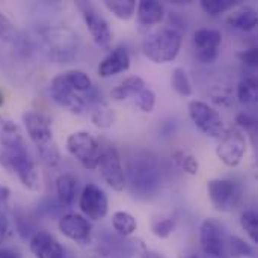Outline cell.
I'll list each match as a JSON object with an SVG mask.
<instances>
[{"label": "cell", "mask_w": 258, "mask_h": 258, "mask_svg": "<svg viewBox=\"0 0 258 258\" xmlns=\"http://www.w3.org/2000/svg\"><path fill=\"white\" fill-rule=\"evenodd\" d=\"M23 122L30 141L38 150L41 160L47 166H57L60 162V153L53 139L51 119L41 112L29 110L23 115Z\"/></svg>", "instance_id": "6da1fadb"}, {"label": "cell", "mask_w": 258, "mask_h": 258, "mask_svg": "<svg viewBox=\"0 0 258 258\" xmlns=\"http://www.w3.org/2000/svg\"><path fill=\"white\" fill-rule=\"evenodd\" d=\"M181 32L175 27H162L148 33L142 42L144 54L156 63L172 62L181 48Z\"/></svg>", "instance_id": "7a4b0ae2"}, {"label": "cell", "mask_w": 258, "mask_h": 258, "mask_svg": "<svg viewBox=\"0 0 258 258\" xmlns=\"http://www.w3.org/2000/svg\"><path fill=\"white\" fill-rule=\"evenodd\" d=\"M0 165L11 174H14L26 189H29L32 192L39 190V187H41L39 172L27 151V147L2 148L0 150Z\"/></svg>", "instance_id": "3957f363"}, {"label": "cell", "mask_w": 258, "mask_h": 258, "mask_svg": "<svg viewBox=\"0 0 258 258\" xmlns=\"http://www.w3.org/2000/svg\"><path fill=\"white\" fill-rule=\"evenodd\" d=\"M128 174L132 189L135 194H139V197H150L160 187V168L148 154L136 156L130 162Z\"/></svg>", "instance_id": "277c9868"}, {"label": "cell", "mask_w": 258, "mask_h": 258, "mask_svg": "<svg viewBox=\"0 0 258 258\" xmlns=\"http://www.w3.org/2000/svg\"><path fill=\"white\" fill-rule=\"evenodd\" d=\"M228 239L230 234L221 221L215 218L204 219L200 228V243L204 255L209 258H230Z\"/></svg>", "instance_id": "5b68a950"}, {"label": "cell", "mask_w": 258, "mask_h": 258, "mask_svg": "<svg viewBox=\"0 0 258 258\" xmlns=\"http://www.w3.org/2000/svg\"><path fill=\"white\" fill-rule=\"evenodd\" d=\"M68 153L86 169L94 171L98 166L101 147L88 132H76L67 139Z\"/></svg>", "instance_id": "8992f818"}, {"label": "cell", "mask_w": 258, "mask_h": 258, "mask_svg": "<svg viewBox=\"0 0 258 258\" xmlns=\"http://www.w3.org/2000/svg\"><path fill=\"white\" fill-rule=\"evenodd\" d=\"M207 194L213 207L219 212H233L242 201V187L228 178H215L207 184Z\"/></svg>", "instance_id": "52a82bcc"}, {"label": "cell", "mask_w": 258, "mask_h": 258, "mask_svg": "<svg viewBox=\"0 0 258 258\" xmlns=\"http://www.w3.org/2000/svg\"><path fill=\"white\" fill-rule=\"evenodd\" d=\"M189 116H190L192 122L200 128V132H203L206 136L221 139L227 130L221 113L215 107H212L209 103H204L200 100L190 101L189 103Z\"/></svg>", "instance_id": "ba28073f"}, {"label": "cell", "mask_w": 258, "mask_h": 258, "mask_svg": "<svg viewBox=\"0 0 258 258\" xmlns=\"http://www.w3.org/2000/svg\"><path fill=\"white\" fill-rule=\"evenodd\" d=\"M100 175L107 183L109 187H112L116 192L124 190L125 187V172L122 168L121 156L116 151V148L107 145L106 148H101V156L98 160Z\"/></svg>", "instance_id": "9c48e42d"}, {"label": "cell", "mask_w": 258, "mask_h": 258, "mask_svg": "<svg viewBox=\"0 0 258 258\" xmlns=\"http://www.w3.org/2000/svg\"><path fill=\"white\" fill-rule=\"evenodd\" d=\"M246 153V138L237 128L225 130L221 138V142L216 148V154L221 162L230 168L237 166Z\"/></svg>", "instance_id": "30bf717a"}, {"label": "cell", "mask_w": 258, "mask_h": 258, "mask_svg": "<svg viewBox=\"0 0 258 258\" xmlns=\"http://www.w3.org/2000/svg\"><path fill=\"white\" fill-rule=\"evenodd\" d=\"M79 207L86 219L91 221H101L106 218L109 212V201L103 189L97 184H88L83 187Z\"/></svg>", "instance_id": "8fae6325"}, {"label": "cell", "mask_w": 258, "mask_h": 258, "mask_svg": "<svg viewBox=\"0 0 258 258\" xmlns=\"http://www.w3.org/2000/svg\"><path fill=\"white\" fill-rule=\"evenodd\" d=\"M50 95L51 98L67 107L68 110H71L73 113H82L86 107V100L85 97L80 95V92L74 91L63 79L62 73L57 74L56 77H53L51 83H50Z\"/></svg>", "instance_id": "7c38bea8"}, {"label": "cell", "mask_w": 258, "mask_h": 258, "mask_svg": "<svg viewBox=\"0 0 258 258\" xmlns=\"http://www.w3.org/2000/svg\"><path fill=\"white\" fill-rule=\"evenodd\" d=\"M57 227H59V231L65 237H68L77 243H86L91 239L92 227L83 215L68 213L59 219Z\"/></svg>", "instance_id": "4fadbf2b"}, {"label": "cell", "mask_w": 258, "mask_h": 258, "mask_svg": "<svg viewBox=\"0 0 258 258\" xmlns=\"http://www.w3.org/2000/svg\"><path fill=\"white\" fill-rule=\"evenodd\" d=\"M29 248L36 258H67L63 246L47 231H36L30 239Z\"/></svg>", "instance_id": "5bb4252c"}, {"label": "cell", "mask_w": 258, "mask_h": 258, "mask_svg": "<svg viewBox=\"0 0 258 258\" xmlns=\"http://www.w3.org/2000/svg\"><path fill=\"white\" fill-rule=\"evenodd\" d=\"M83 20L86 23V27H88L94 42L101 48H107L112 42V30H110L107 21L91 6L83 9Z\"/></svg>", "instance_id": "9a60e30c"}, {"label": "cell", "mask_w": 258, "mask_h": 258, "mask_svg": "<svg viewBox=\"0 0 258 258\" xmlns=\"http://www.w3.org/2000/svg\"><path fill=\"white\" fill-rule=\"evenodd\" d=\"M130 54L124 47H116L107 53V56L103 57V60L98 63V76L103 79L116 76L119 73H124L130 68Z\"/></svg>", "instance_id": "2e32d148"}, {"label": "cell", "mask_w": 258, "mask_h": 258, "mask_svg": "<svg viewBox=\"0 0 258 258\" xmlns=\"http://www.w3.org/2000/svg\"><path fill=\"white\" fill-rule=\"evenodd\" d=\"M138 23L144 27H151L159 24L165 17V9L160 2L156 0H142L136 6Z\"/></svg>", "instance_id": "e0dca14e"}, {"label": "cell", "mask_w": 258, "mask_h": 258, "mask_svg": "<svg viewBox=\"0 0 258 258\" xmlns=\"http://www.w3.org/2000/svg\"><path fill=\"white\" fill-rule=\"evenodd\" d=\"M0 145L2 148H21L26 147L20 127L0 115Z\"/></svg>", "instance_id": "ac0fdd59"}, {"label": "cell", "mask_w": 258, "mask_h": 258, "mask_svg": "<svg viewBox=\"0 0 258 258\" xmlns=\"http://www.w3.org/2000/svg\"><path fill=\"white\" fill-rule=\"evenodd\" d=\"M227 23L237 29V30H243V32H249L252 29L257 27L258 23V14L257 11L251 6H242L236 11H233L228 18Z\"/></svg>", "instance_id": "d6986e66"}, {"label": "cell", "mask_w": 258, "mask_h": 258, "mask_svg": "<svg viewBox=\"0 0 258 258\" xmlns=\"http://www.w3.org/2000/svg\"><path fill=\"white\" fill-rule=\"evenodd\" d=\"M195 51H219L222 44V33L216 29H198L194 35Z\"/></svg>", "instance_id": "ffe728a7"}, {"label": "cell", "mask_w": 258, "mask_h": 258, "mask_svg": "<svg viewBox=\"0 0 258 258\" xmlns=\"http://www.w3.org/2000/svg\"><path fill=\"white\" fill-rule=\"evenodd\" d=\"M77 189H79V181L74 175L71 174H62L56 180V192L59 197V201L70 207L74 204L76 197H77Z\"/></svg>", "instance_id": "44dd1931"}, {"label": "cell", "mask_w": 258, "mask_h": 258, "mask_svg": "<svg viewBox=\"0 0 258 258\" xmlns=\"http://www.w3.org/2000/svg\"><path fill=\"white\" fill-rule=\"evenodd\" d=\"M147 83L139 77V76H130L127 77L119 86L112 89V98L121 101V100H127V98H133L142 88H145Z\"/></svg>", "instance_id": "7402d4cb"}, {"label": "cell", "mask_w": 258, "mask_h": 258, "mask_svg": "<svg viewBox=\"0 0 258 258\" xmlns=\"http://www.w3.org/2000/svg\"><path fill=\"white\" fill-rule=\"evenodd\" d=\"M258 86L257 79L254 76H248L242 79L237 85V98L242 104H254L257 101Z\"/></svg>", "instance_id": "603a6c76"}, {"label": "cell", "mask_w": 258, "mask_h": 258, "mask_svg": "<svg viewBox=\"0 0 258 258\" xmlns=\"http://www.w3.org/2000/svg\"><path fill=\"white\" fill-rule=\"evenodd\" d=\"M104 6L119 20H130L136 11L135 0H104Z\"/></svg>", "instance_id": "cb8c5ba5"}, {"label": "cell", "mask_w": 258, "mask_h": 258, "mask_svg": "<svg viewBox=\"0 0 258 258\" xmlns=\"http://www.w3.org/2000/svg\"><path fill=\"white\" fill-rule=\"evenodd\" d=\"M112 225L121 236H132L138 230L136 219L127 212H115L112 216Z\"/></svg>", "instance_id": "d4e9b609"}, {"label": "cell", "mask_w": 258, "mask_h": 258, "mask_svg": "<svg viewBox=\"0 0 258 258\" xmlns=\"http://www.w3.org/2000/svg\"><path fill=\"white\" fill-rule=\"evenodd\" d=\"M65 82L77 92H86L91 89L92 86V82L89 79V76L80 70H70V71H65L62 73Z\"/></svg>", "instance_id": "484cf974"}, {"label": "cell", "mask_w": 258, "mask_h": 258, "mask_svg": "<svg viewBox=\"0 0 258 258\" xmlns=\"http://www.w3.org/2000/svg\"><path fill=\"white\" fill-rule=\"evenodd\" d=\"M171 86L172 89L181 95V97H189L192 95V85H190V80H189V76H187V71L181 67L175 68L172 71V76H171Z\"/></svg>", "instance_id": "4316f807"}, {"label": "cell", "mask_w": 258, "mask_h": 258, "mask_svg": "<svg viewBox=\"0 0 258 258\" xmlns=\"http://www.w3.org/2000/svg\"><path fill=\"white\" fill-rule=\"evenodd\" d=\"M228 255H230V258H255V251L243 239L230 234V239H228Z\"/></svg>", "instance_id": "83f0119b"}, {"label": "cell", "mask_w": 258, "mask_h": 258, "mask_svg": "<svg viewBox=\"0 0 258 258\" xmlns=\"http://www.w3.org/2000/svg\"><path fill=\"white\" fill-rule=\"evenodd\" d=\"M172 160L175 162V165L186 174L189 175H197L198 169H200V163L198 160L187 151L178 150L172 154Z\"/></svg>", "instance_id": "f1b7e54d"}, {"label": "cell", "mask_w": 258, "mask_h": 258, "mask_svg": "<svg viewBox=\"0 0 258 258\" xmlns=\"http://www.w3.org/2000/svg\"><path fill=\"white\" fill-rule=\"evenodd\" d=\"M201 9L215 17V15H219L225 11H230L231 8L236 6V2L234 0H201Z\"/></svg>", "instance_id": "f546056e"}, {"label": "cell", "mask_w": 258, "mask_h": 258, "mask_svg": "<svg viewBox=\"0 0 258 258\" xmlns=\"http://www.w3.org/2000/svg\"><path fill=\"white\" fill-rule=\"evenodd\" d=\"M242 228L248 234V237L252 240V243H258V216L254 210H248L242 215L240 219Z\"/></svg>", "instance_id": "4dcf8cb0"}, {"label": "cell", "mask_w": 258, "mask_h": 258, "mask_svg": "<svg viewBox=\"0 0 258 258\" xmlns=\"http://www.w3.org/2000/svg\"><path fill=\"white\" fill-rule=\"evenodd\" d=\"M136 106L142 110V112H153L154 106H156V94L153 92V89H150L148 86L142 88L135 97H133Z\"/></svg>", "instance_id": "1f68e13d"}, {"label": "cell", "mask_w": 258, "mask_h": 258, "mask_svg": "<svg viewBox=\"0 0 258 258\" xmlns=\"http://www.w3.org/2000/svg\"><path fill=\"white\" fill-rule=\"evenodd\" d=\"M91 119L92 122L100 127V128H109L112 125V121H113V113L109 107H106L104 104H98L94 110H92V115H91Z\"/></svg>", "instance_id": "d6a6232c"}, {"label": "cell", "mask_w": 258, "mask_h": 258, "mask_svg": "<svg viewBox=\"0 0 258 258\" xmlns=\"http://www.w3.org/2000/svg\"><path fill=\"white\" fill-rule=\"evenodd\" d=\"M151 228H153L154 236H157L160 239H166L175 230V219L174 218H159V219H154L153 224H151Z\"/></svg>", "instance_id": "836d02e7"}, {"label": "cell", "mask_w": 258, "mask_h": 258, "mask_svg": "<svg viewBox=\"0 0 258 258\" xmlns=\"http://www.w3.org/2000/svg\"><path fill=\"white\" fill-rule=\"evenodd\" d=\"M237 57H239L240 62H243L245 65L257 67V48H255V47L239 51V53H237Z\"/></svg>", "instance_id": "e575fe53"}, {"label": "cell", "mask_w": 258, "mask_h": 258, "mask_svg": "<svg viewBox=\"0 0 258 258\" xmlns=\"http://www.w3.org/2000/svg\"><path fill=\"white\" fill-rule=\"evenodd\" d=\"M236 122H237L240 127L246 128V130H252V128H255V125H257L255 118L251 116L249 113H245V112H242V113H239V115L236 116Z\"/></svg>", "instance_id": "d590c367"}, {"label": "cell", "mask_w": 258, "mask_h": 258, "mask_svg": "<svg viewBox=\"0 0 258 258\" xmlns=\"http://www.w3.org/2000/svg\"><path fill=\"white\" fill-rule=\"evenodd\" d=\"M8 231H9V222H8V218H6V215L0 210V243H3V240L6 239Z\"/></svg>", "instance_id": "8d00e7d4"}, {"label": "cell", "mask_w": 258, "mask_h": 258, "mask_svg": "<svg viewBox=\"0 0 258 258\" xmlns=\"http://www.w3.org/2000/svg\"><path fill=\"white\" fill-rule=\"evenodd\" d=\"M11 27H12L11 21H9L3 14H0V36L6 35V33L11 30Z\"/></svg>", "instance_id": "74e56055"}, {"label": "cell", "mask_w": 258, "mask_h": 258, "mask_svg": "<svg viewBox=\"0 0 258 258\" xmlns=\"http://www.w3.org/2000/svg\"><path fill=\"white\" fill-rule=\"evenodd\" d=\"M0 258H23L21 254L17 249H11V248H2L0 249Z\"/></svg>", "instance_id": "f35d334b"}, {"label": "cell", "mask_w": 258, "mask_h": 258, "mask_svg": "<svg viewBox=\"0 0 258 258\" xmlns=\"http://www.w3.org/2000/svg\"><path fill=\"white\" fill-rule=\"evenodd\" d=\"M9 195H11V190L6 186H2L0 184V206L5 204L9 200Z\"/></svg>", "instance_id": "ab89813d"}, {"label": "cell", "mask_w": 258, "mask_h": 258, "mask_svg": "<svg viewBox=\"0 0 258 258\" xmlns=\"http://www.w3.org/2000/svg\"><path fill=\"white\" fill-rule=\"evenodd\" d=\"M142 258H166L165 255H162V254H159V252H154V251H148V252H145Z\"/></svg>", "instance_id": "60d3db41"}, {"label": "cell", "mask_w": 258, "mask_h": 258, "mask_svg": "<svg viewBox=\"0 0 258 258\" xmlns=\"http://www.w3.org/2000/svg\"><path fill=\"white\" fill-rule=\"evenodd\" d=\"M181 258H203L200 254H197V252H189V254H184Z\"/></svg>", "instance_id": "b9f144b4"}, {"label": "cell", "mask_w": 258, "mask_h": 258, "mask_svg": "<svg viewBox=\"0 0 258 258\" xmlns=\"http://www.w3.org/2000/svg\"><path fill=\"white\" fill-rule=\"evenodd\" d=\"M3 103H5V97H3V94L0 92V106H2Z\"/></svg>", "instance_id": "7bdbcfd3"}]
</instances>
